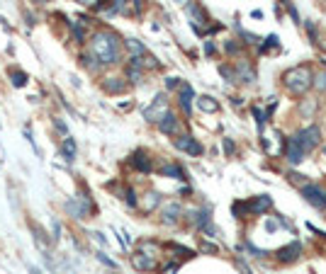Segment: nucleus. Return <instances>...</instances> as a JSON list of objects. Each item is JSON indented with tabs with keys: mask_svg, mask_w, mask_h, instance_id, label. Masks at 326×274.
<instances>
[{
	"mask_svg": "<svg viewBox=\"0 0 326 274\" xmlns=\"http://www.w3.org/2000/svg\"><path fill=\"white\" fill-rule=\"evenodd\" d=\"M178 102H180V107H183L185 114H190V112H192V87H190L187 82L180 87V100H178Z\"/></svg>",
	"mask_w": 326,
	"mask_h": 274,
	"instance_id": "nucleus-16",
	"label": "nucleus"
},
{
	"mask_svg": "<svg viewBox=\"0 0 326 274\" xmlns=\"http://www.w3.org/2000/svg\"><path fill=\"white\" fill-rule=\"evenodd\" d=\"M71 29H73V37H76V41H86V32H83V27H78V25H71Z\"/></svg>",
	"mask_w": 326,
	"mask_h": 274,
	"instance_id": "nucleus-27",
	"label": "nucleus"
},
{
	"mask_svg": "<svg viewBox=\"0 0 326 274\" xmlns=\"http://www.w3.org/2000/svg\"><path fill=\"white\" fill-rule=\"evenodd\" d=\"M127 76H129V80H132V82H139V80H141V68L129 66V68H127Z\"/></svg>",
	"mask_w": 326,
	"mask_h": 274,
	"instance_id": "nucleus-24",
	"label": "nucleus"
},
{
	"mask_svg": "<svg viewBox=\"0 0 326 274\" xmlns=\"http://www.w3.org/2000/svg\"><path fill=\"white\" fill-rule=\"evenodd\" d=\"M187 15H190V20H192V27L197 34H202L205 32V12L200 10V5L192 0V2H187Z\"/></svg>",
	"mask_w": 326,
	"mask_h": 274,
	"instance_id": "nucleus-8",
	"label": "nucleus"
},
{
	"mask_svg": "<svg viewBox=\"0 0 326 274\" xmlns=\"http://www.w3.org/2000/svg\"><path fill=\"white\" fill-rule=\"evenodd\" d=\"M127 204L129 206H137V194H134V190H127Z\"/></svg>",
	"mask_w": 326,
	"mask_h": 274,
	"instance_id": "nucleus-31",
	"label": "nucleus"
},
{
	"mask_svg": "<svg viewBox=\"0 0 326 274\" xmlns=\"http://www.w3.org/2000/svg\"><path fill=\"white\" fill-rule=\"evenodd\" d=\"M270 204H273L270 196L263 194V196H256L251 204H246V211H248V214H266L268 209H270Z\"/></svg>",
	"mask_w": 326,
	"mask_h": 274,
	"instance_id": "nucleus-10",
	"label": "nucleus"
},
{
	"mask_svg": "<svg viewBox=\"0 0 326 274\" xmlns=\"http://www.w3.org/2000/svg\"><path fill=\"white\" fill-rule=\"evenodd\" d=\"M166 114H168V100H166V95H158V97L153 100V105L144 110V119H146V121H153V124H158Z\"/></svg>",
	"mask_w": 326,
	"mask_h": 274,
	"instance_id": "nucleus-4",
	"label": "nucleus"
},
{
	"mask_svg": "<svg viewBox=\"0 0 326 274\" xmlns=\"http://www.w3.org/2000/svg\"><path fill=\"white\" fill-rule=\"evenodd\" d=\"M183 216V206L180 204H166L163 206V223H168V226H173V223H178V219Z\"/></svg>",
	"mask_w": 326,
	"mask_h": 274,
	"instance_id": "nucleus-11",
	"label": "nucleus"
},
{
	"mask_svg": "<svg viewBox=\"0 0 326 274\" xmlns=\"http://www.w3.org/2000/svg\"><path fill=\"white\" fill-rule=\"evenodd\" d=\"M161 172L168 175V177H176V180H185V172H183V167H178V165H163Z\"/></svg>",
	"mask_w": 326,
	"mask_h": 274,
	"instance_id": "nucleus-19",
	"label": "nucleus"
},
{
	"mask_svg": "<svg viewBox=\"0 0 326 274\" xmlns=\"http://www.w3.org/2000/svg\"><path fill=\"white\" fill-rule=\"evenodd\" d=\"M30 274H42V270H37V267H30Z\"/></svg>",
	"mask_w": 326,
	"mask_h": 274,
	"instance_id": "nucleus-38",
	"label": "nucleus"
},
{
	"mask_svg": "<svg viewBox=\"0 0 326 274\" xmlns=\"http://www.w3.org/2000/svg\"><path fill=\"white\" fill-rule=\"evenodd\" d=\"M176 2H180V5H187V2H192V0H176Z\"/></svg>",
	"mask_w": 326,
	"mask_h": 274,
	"instance_id": "nucleus-39",
	"label": "nucleus"
},
{
	"mask_svg": "<svg viewBox=\"0 0 326 274\" xmlns=\"http://www.w3.org/2000/svg\"><path fill=\"white\" fill-rule=\"evenodd\" d=\"M224 148H227V153H229V156H232V153H234V143H232V141H229V138H227V141H224Z\"/></svg>",
	"mask_w": 326,
	"mask_h": 274,
	"instance_id": "nucleus-34",
	"label": "nucleus"
},
{
	"mask_svg": "<svg viewBox=\"0 0 326 274\" xmlns=\"http://www.w3.org/2000/svg\"><path fill=\"white\" fill-rule=\"evenodd\" d=\"M302 158H304V153L299 151V146L290 138V141H287V160H290V163H299Z\"/></svg>",
	"mask_w": 326,
	"mask_h": 274,
	"instance_id": "nucleus-18",
	"label": "nucleus"
},
{
	"mask_svg": "<svg viewBox=\"0 0 326 274\" xmlns=\"http://www.w3.org/2000/svg\"><path fill=\"white\" fill-rule=\"evenodd\" d=\"M278 44H280V41H278V37H273V34H270V37H268V41H266V46H263V51L270 49V46H278Z\"/></svg>",
	"mask_w": 326,
	"mask_h": 274,
	"instance_id": "nucleus-32",
	"label": "nucleus"
},
{
	"mask_svg": "<svg viewBox=\"0 0 326 274\" xmlns=\"http://www.w3.org/2000/svg\"><path fill=\"white\" fill-rule=\"evenodd\" d=\"M97 260H100L102 265H107V267H117V265H115V262H112V260H110L105 252H97Z\"/></svg>",
	"mask_w": 326,
	"mask_h": 274,
	"instance_id": "nucleus-29",
	"label": "nucleus"
},
{
	"mask_svg": "<svg viewBox=\"0 0 326 274\" xmlns=\"http://www.w3.org/2000/svg\"><path fill=\"white\" fill-rule=\"evenodd\" d=\"M158 129H161L163 134H176V131H178V117L168 112V114L158 121Z\"/></svg>",
	"mask_w": 326,
	"mask_h": 274,
	"instance_id": "nucleus-15",
	"label": "nucleus"
},
{
	"mask_svg": "<svg viewBox=\"0 0 326 274\" xmlns=\"http://www.w3.org/2000/svg\"><path fill=\"white\" fill-rule=\"evenodd\" d=\"M39 2H49V0H39Z\"/></svg>",
	"mask_w": 326,
	"mask_h": 274,
	"instance_id": "nucleus-40",
	"label": "nucleus"
},
{
	"mask_svg": "<svg viewBox=\"0 0 326 274\" xmlns=\"http://www.w3.org/2000/svg\"><path fill=\"white\" fill-rule=\"evenodd\" d=\"M205 51H207V56L214 54V44H212V41H207V44H205Z\"/></svg>",
	"mask_w": 326,
	"mask_h": 274,
	"instance_id": "nucleus-36",
	"label": "nucleus"
},
{
	"mask_svg": "<svg viewBox=\"0 0 326 274\" xmlns=\"http://www.w3.org/2000/svg\"><path fill=\"white\" fill-rule=\"evenodd\" d=\"M127 49L132 51V56H144V51H146V49H144V44H141V41H137V39H129V41H127Z\"/></svg>",
	"mask_w": 326,
	"mask_h": 274,
	"instance_id": "nucleus-22",
	"label": "nucleus"
},
{
	"mask_svg": "<svg viewBox=\"0 0 326 274\" xmlns=\"http://www.w3.org/2000/svg\"><path fill=\"white\" fill-rule=\"evenodd\" d=\"M178 85V78H168V87H176Z\"/></svg>",
	"mask_w": 326,
	"mask_h": 274,
	"instance_id": "nucleus-37",
	"label": "nucleus"
},
{
	"mask_svg": "<svg viewBox=\"0 0 326 274\" xmlns=\"http://www.w3.org/2000/svg\"><path fill=\"white\" fill-rule=\"evenodd\" d=\"M299 252H302V245L299 243H290L287 247H282V250H278V260H282V262H292L299 257Z\"/></svg>",
	"mask_w": 326,
	"mask_h": 274,
	"instance_id": "nucleus-12",
	"label": "nucleus"
},
{
	"mask_svg": "<svg viewBox=\"0 0 326 274\" xmlns=\"http://www.w3.org/2000/svg\"><path fill=\"white\" fill-rule=\"evenodd\" d=\"M54 124H56V129H59L61 134H66V124H63V121H61V119H56V121H54Z\"/></svg>",
	"mask_w": 326,
	"mask_h": 274,
	"instance_id": "nucleus-35",
	"label": "nucleus"
},
{
	"mask_svg": "<svg viewBox=\"0 0 326 274\" xmlns=\"http://www.w3.org/2000/svg\"><path fill=\"white\" fill-rule=\"evenodd\" d=\"M90 201L86 196H76V199H68L66 201V211L71 214V216H76V219H86L90 214Z\"/></svg>",
	"mask_w": 326,
	"mask_h": 274,
	"instance_id": "nucleus-6",
	"label": "nucleus"
},
{
	"mask_svg": "<svg viewBox=\"0 0 326 274\" xmlns=\"http://www.w3.org/2000/svg\"><path fill=\"white\" fill-rule=\"evenodd\" d=\"M253 114H256V119H258V126H263V121H266V119H263V112L258 110V107H253Z\"/></svg>",
	"mask_w": 326,
	"mask_h": 274,
	"instance_id": "nucleus-33",
	"label": "nucleus"
},
{
	"mask_svg": "<svg viewBox=\"0 0 326 274\" xmlns=\"http://www.w3.org/2000/svg\"><path fill=\"white\" fill-rule=\"evenodd\" d=\"M314 80V85L319 87V90H326V73H319L317 78H312Z\"/></svg>",
	"mask_w": 326,
	"mask_h": 274,
	"instance_id": "nucleus-28",
	"label": "nucleus"
},
{
	"mask_svg": "<svg viewBox=\"0 0 326 274\" xmlns=\"http://www.w3.org/2000/svg\"><path fill=\"white\" fill-rule=\"evenodd\" d=\"M176 148L183 151V153H190V156H202V146L190 136V134H183V136L176 138Z\"/></svg>",
	"mask_w": 326,
	"mask_h": 274,
	"instance_id": "nucleus-7",
	"label": "nucleus"
},
{
	"mask_svg": "<svg viewBox=\"0 0 326 274\" xmlns=\"http://www.w3.org/2000/svg\"><path fill=\"white\" fill-rule=\"evenodd\" d=\"M25 82H27V73H22V71H12V85L22 87Z\"/></svg>",
	"mask_w": 326,
	"mask_h": 274,
	"instance_id": "nucleus-23",
	"label": "nucleus"
},
{
	"mask_svg": "<svg viewBox=\"0 0 326 274\" xmlns=\"http://www.w3.org/2000/svg\"><path fill=\"white\" fill-rule=\"evenodd\" d=\"M51 231H54V235H51V238H54V240H59V233H61V223L56 219L51 221Z\"/></svg>",
	"mask_w": 326,
	"mask_h": 274,
	"instance_id": "nucleus-30",
	"label": "nucleus"
},
{
	"mask_svg": "<svg viewBox=\"0 0 326 274\" xmlns=\"http://www.w3.org/2000/svg\"><path fill=\"white\" fill-rule=\"evenodd\" d=\"M132 265H134L139 272H151V270H156V257H148L144 252H137V255L132 257Z\"/></svg>",
	"mask_w": 326,
	"mask_h": 274,
	"instance_id": "nucleus-9",
	"label": "nucleus"
},
{
	"mask_svg": "<svg viewBox=\"0 0 326 274\" xmlns=\"http://www.w3.org/2000/svg\"><path fill=\"white\" fill-rule=\"evenodd\" d=\"M282 82L292 95H304L312 87V71L307 66H295L282 76Z\"/></svg>",
	"mask_w": 326,
	"mask_h": 274,
	"instance_id": "nucleus-2",
	"label": "nucleus"
},
{
	"mask_svg": "<svg viewBox=\"0 0 326 274\" xmlns=\"http://www.w3.org/2000/svg\"><path fill=\"white\" fill-rule=\"evenodd\" d=\"M132 165H134L139 172H151V160L146 158V153H141V151L132 156Z\"/></svg>",
	"mask_w": 326,
	"mask_h": 274,
	"instance_id": "nucleus-17",
	"label": "nucleus"
},
{
	"mask_svg": "<svg viewBox=\"0 0 326 274\" xmlns=\"http://www.w3.org/2000/svg\"><path fill=\"white\" fill-rule=\"evenodd\" d=\"M124 87H127V85H124L122 78H107V80H105V90H107V92H122Z\"/></svg>",
	"mask_w": 326,
	"mask_h": 274,
	"instance_id": "nucleus-20",
	"label": "nucleus"
},
{
	"mask_svg": "<svg viewBox=\"0 0 326 274\" xmlns=\"http://www.w3.org/2000/svg\"><path fill=\"white\" fill-rule=\"evenodd\" d=\"M302 196H304L309 204H314V206H319V209H326V190H322L319 185H304V187H302Z\"/></svg>",
	"mask_w": 326,
	"mask_h": 274,
	"instance_id": "nucleus-5",
	"label": "nucleus"
},
{
	"mask_svg": "<svg viewBox=\"0 0 326 274\" xmlns=\"http://www.w3.org/2000/svg\"><path fill=\"white\" fill-rule=\"evenodd\" d=\"M61 156H63L68 163L76 160V156H78V146H76V141H73L71 136L63 138V143H61Z\"/></svg>",
	"mask_w": 326,
	"mask_h": 274,
	"instance_id": "nucleus-14",
	"label": "nucleus"
},
{
	"mask_svg": "<svg viewBox=\"0 0 326 274\" xmlns=\"http://www.w3.org/2000/svg\"><path fill=\"white\" fill-rule=\"evenodd\" d=\"M197 105H200V110H202V112H217V110H219V105H217L212 97H207V95H205V97H200V100H197Z\"/></svg>",
	"mask_w": 326,
	"mask_h": 274,
	"instance_id": "nucleus-21",
	"label": "nucleus"
},
{
	"mask_svg": "<svg viewBox=\"0 0 326 274\" xmlns=\"http://www.w3.org/2000/svg\"><path fill=\"white\" fill-rule=\"evenodd\" d=\"M236 80H243V82L256 80V73H253V68H251L248 61H238L236 63Z\"/></svg>",
	"mask_w": 326,
	"mask_h": 274,
	"instance_id": "nucleus-13",
	"label": "nucleus"
},
{
	"mask_svg": "<svg viewBox=\"0 0 326 274\" xmlns=\"http://www.w3.org/2000/svg\"><path fill=\"white\" fill-rule=\"evenodd\" d=\"M158 204V194H146V201H144V211H153V206Z\"/></svg>",
	"mask_w": 326,
	"mask_h": 274,
	"instance_id": "nucleus-25",
	"label": "nucleus"
},
{
	"mask_svg": "<svg viewBox=\"0 0 326 274\" xmlns=\"http://www.w3.org/2000/svg\"><path fill=\"white\" fill-rule=\"evenodd\" d=\"M319 138H322L319 126H307V129L297 131L292 141L299 146V151H302V153H309V151H314V148L319 146Z\"/></svg>",
	"mask_w": 326,
	"mask_h": 274,
	"instance_id": "nucleus-3",
	"label": "nucleus"
},
{
	"mask_svg": "<svg viewBox=\"0 0 326 274\" xmlns=\"http://www.w3.org/2000/svg\"><path fill=\"white\" fill-rule=\"evenodd\" d=\"M119 51H122V41L115 32L102 29L97 34H93L90 39V56L100 63V66H112L119 61Z\"/></svg>",
	"mask_w": 326,
	"mask_h": 274,
	"instance_id": "nucleus-1",
	"label": "nucleus"
},
{
	"mask_svg": "<svg viewBox=\"0 0 326 274\" xmlns=\"http://www.w3.org/2000/svg\"><path fill=\"white\" fill-rule=\"evenodd\" d=\"M219 73H222L224 78H229V82H236V73H234L229 66H222V68H219Z\"/></svg>",
	"mask_w": 326,
	"mask_h": 274,
	"instance_id": "nucleus-26",
	"label": "nucleus"
}]
</instances>
